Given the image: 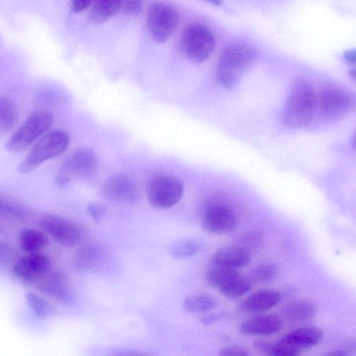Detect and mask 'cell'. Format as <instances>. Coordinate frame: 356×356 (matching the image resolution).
Wrapping results in <instances>:
<instances>
[{
  "label": "cell",
  "instance_id": "cell-1",
  "mask_svg": "<svg viewBox=\"0 0 356 356\" xmlns=\"http://www.w3.org/2000/svg\"><path fill=\"white\" fill-rule=\"evenodd\" d=\"M317 108V95L312 83L299 79L293 84L282 111V121L288 127L308 125Z\"/></svg>",
  "mask_w": 356,
  "mask_h": 356
},
{
  "label": "cell",
  "instance_id": "cell-2",
  "mask_svg": "<svg viewBox=\"0 0 356 356\" xmlns=\"http://www.w3.org/2000/svg\"><path fill=\"white\" fill-rule=\"evenodd\" d=\"M257 56V49L247 43H235L226 47L217 63V81L223 87L232 88L254 63Z\"/></svg>",
  "mask_w": 356,
  "mask_h": 356
},
{
  "label": "cell",
  "instance_id": "cell-3",
  "mask_svg": "<svg viewBox=\"0 0 356 356\" xmlns=\"http://www.w3.org/2000/svg\"><path fill=\"white\" fill-rule=\"evenodd\" d=\"M69 144L70 136L63 130L56 129L46 133L19 163L18 170L24 174L32 171L47 160L62 154Z\"/></svg>",
  "mask_w": 356,
  "mask_h": 356
},
{
  "label": "cell",
  "instance_id": "cell-4",
  "mask_svg": "<svg viewBox=\"0 0 356 356\" xmlns=\"http://www.w3.org/2000/svg\"><path fill=\"white\" fill-rule=\"evenodd\" d=\"M179 45L188 60L195 63H202L213 54L216 43L213 33L207 26L193 23L183 30Z\"/></svg>",
  "mask_w": 356,
  "mask_h": 356
},
{
  "label": "cell",
  "instance_id": "cell-5",
  "mask_svg": "<svg viewBox=\"0 0 356 356\" xmlns=\"http://www.w3.org/2000/svg\"><path fill=\"white\" fill-rule=\"evenodd\" d=\"M98 166V159L94 151L81 148L70 154L61 163L56 175V183L64 186L79 179L93 175Z\"/></svg>",
  "mask_w": 356,
  "mask_h": 356
},
{
  "label": "cell",
  "instance_id": "cell-6",
  "mask_svg": "<svg viewBox=\"0 0 356 356\" xmlns=\"http://www.w3.org/2000/svg\"><path fill=\"white\" fill-rule=\"evenodd\" d=\"M205 279L212 287L230 299H236L248 293L252 287L250 277L240 274L236 269L212 265L206 272Z\"/></svg>",
  "mask_w": 356,
  "mask_h": 356
},
{
  "label": "cell",
  "instance_id": "cell-7",
  "mask_svg": "<svg viewBox=\"0 0 356 356\" xmlns=\"http://www.w3.org/2000/svg\"><path fill=\"white\" fill-rule=\"evenodd\" d=\"M53 115L45 110L31 113L13 134L6 145L10 152H18L31 145L51 125Z\"/></svg>",
  "mask_w": 356,
  "mask_h": 356
},
{
  "label": "cell",
  "instance_id": "cell-8",
  "mask_svg": "<svg viewBox=\"0 0 356 356\" xmlns=\"http://www.w3.org/2000/svg\"><path fill=\"white\" fill-rule=\"evenodd\" d=\"M179 23L177 10L163 2L152 3L147 13V25L153 40L165 42L176 31Z\"/></svg>",
  "mask_w": 356,
  "mask_h": 356
},
{
  "label": "cell",
  "instance_id": "cell-9",
  "mask_svg": "<svg viewBox=\"0 0 356 356\" xmlns=\"http://www.w3.org/2000/svg\"><path fill=\"white\" fill-rule=\"evenodd\" d=\"M355 106V97L348 91L334 85L323 86L317 95V107L326 119L341 118Z\"/></svg>",
  "mask_w": 356,
  "mask_h": 356
},
{
  "label": "cell",
  "instance_id": "cell-10",
  "mask_svg": "<svg viewBox=\"0 0 356 356\" xmlns=\"http://www.w3.org/2000/svg\"><path fill=\"white\" fill-rule=\"evenodd\" d=\"M184 187L181 181L169 175L154 177L149 182L147 197L149 203L156 209H164L173 207L181 200Z\"/></svg>",
  "mask_w": 356,
  "mask_h": 356
},
{
  "label": "cell",
  "instance_id": "cell-11",
  "mask_svg": "<svg viewBox=\"0 0 356 356\" xmlns=\"http://www.w3.org/2000/svg\"><path fill=\"white\" fill-rule=\"evenodd\" d=\"M39 225L55 241L64 246H74L83 236V229L78 224L57 215H44Z\"/></svg>",
  "mask_w": 356,
  "mask_h": 356
},
{
  "label": "cell",
  "instance_id": "cell-12",
  "mask_svg": "<svg viewBox=\"0 0 356 356\" xmlns=\"http://www.w3.org/2000/svg\"><path fill=\"white\" fill-rule=\"evenodd\" d=\"M234 211L223 203L210 204L201 218L202 229L212 234H225L234 230L236 225Z\"/></svg>",
  "mask_w": 356,
  "mask_h": 356
},
{
  "label": "cell",
  "instance_id": "cell-13",
  "mask_svg": "<svg viewBox=\"0 0 356 356\" xmlns=\"http://www.w3.org/2000/svg\"><path fill=\"white\" fill-rule=\"evenodd\" d=\"M49 259L46 255L38 252H31L17 259L12 271L22 281L34 283L49 272Z\"/></svg>",
  "mask_w": 356,
  "mask_h": 356
},
{
  "label": "cell",
  "instance_id": "cell-14",
  "mask_svg": "<svg viewBox=\"0 0 356 356\" xmlns=\"http://www.w3.org/2000/svg\"><path fill=\"white\" fill-rule=\"evenodd\" d=\"M102 193L108 200L124 204L136 202L139 197V191L131 177L124 174H118L104 181Z\"/></svg>",
  "mask_w": 356,
  "mask_h": 356
},
{
  "label": "cell",
  "instance_id": "cell-15",
  "mask_svg": "<svg viewBox=\"0 0 356 356\" xmlns=\"http://www.w3.org/2000/svg\"><path fill=\"white\" fill-rule=\"evenodd\" d=\"M282 327V321L272 314L258 315L243 321L239 330L250 336L270 335L279 332Z\"/></svg>",
  "mask_w": 356,
  "mask_h": 356
},
{
  "label": "cell",
  "instance_id": "cell-16",
  "mask_svg": "<svg viewBox=\"0 0 356 356\" xmlns=\"http://www.w3.org/2000/svg\"><path fill=\"white\" fill-rule=\"evenodd\" d=\"M251 260L249 250L238 245L223 248L216 252L211 264L233 269L246 266Z\"/></svg>",
  "mask_w": 356,
  "mask_h": 356
},
{
  "label": "cell",
  "instance_id": "cell-17",
  "mask_svg": "<svg viewBox=\"0 0 356 356\" xmlns=\"http://www.w3.org/2000/svg\"><path fill=\"white\" fill-rule=\"evenodd\" d=\"M38 289L58 300L70 298V290L66 275L60 271L47 273L38 282Z\"/></svg>",
  "mask_w": 356,
  "mask_h": 356
},
{
  "label": "cell",
  "instance_id": "cell-18",
  "mask_svg": "<svg viewBox=\"0 0 356 356\" xmlns=\"http://www.w3.org/2000/svg\"><path fill=\"white\" fill-rule=\"evenodd\" d=\"M322 337V332L318 328L304 327L291 330L282 337L280 341L301 353L302 350L319 343Z\"/></svg>",
  "mask_w": 356,
  "mask_h": 356
},
{
  "label": "cell",
  "instance_id": "cell-19",
  "mask_svg": "<svg viewBox=\"0 0 356 356\" xmlns=\"http://www.w3.org/2000/svg\"><path fill=\"white\" fill-rule=\"evenodd\" d=\"M280 300V293L274 290L264 289L245 298L240 304L241 310L249 313L264 312L273 308Z\"/></svg>",
  "mask_w": 356,
  "mask_h": 356
},
{
  "label": "cell",
  "instance_id": "cell-20",
  "mask_svg": "<svg viewBox=\"0 0 356 356\" xmlns=\"http://www.w3.org/2000/svg\"><path fill=\"white\" fill-rule=\"evenodd\" d=\"M315 312V307L310 302L294 300L286 305L284 314L291 322L302 323L312 318Z\"/></svg>",
  "mask_w": 356,
  "mask_h": 356
},
{
  "label": "cell",
  "instance_id": "cell-21",
  "mask_svg": "<svg viewBox=\"0 0 356 356\" xmlns=\"http://www.w3.org/2000/svg\"><path fill=\"white\" fill-rule=\"evenodd\" d=\"M121 0H95L92 4L90 18L94 23H103L120 10Z\"/></svg>",
  "mask_w": 356,
  "mask_h": 356
},
{
  "label": "cell",
  "instance_id": "cell-22",
  "mask_svg": "<svg viewBox=\"0 0 356 356\" xmlns=\"http://www.w3.org/2000/svg\"><path fill=\"white\" fill-rule=\"evenodd\" d=\"M99 259V250L96 246L87 245L76 250L74 257V264L79 271L87 272L97 265Z\"/></svg>",
  "mask_w": 356,
  "mask_h": 356
},
{
  "label": "cell",
  "instance_id": "cell-23",
  "mask_svg": "<svg viewBox=\"0 0 356 356\" xmlns=\"http://www.w3.org/2000/svg\"><path fill=\"white\" fill-rule=\"evenodd\" d=\"M46 235L35 229H24L19 235L20 248L26 252H37L47 243Z\"/></svg>",
  "mask_w": 356,
  "mask_h": 356
},
{
  "label": "cell",
  "instance_id": "cell-24",
  "mask_svg": "<svg viewBox=\"0 0 356 356\" xmlns=\"http://www.w3.org/2000/svg\"><path fill=\"white\" fill-rule=\"evenodd\" d=\"M217 305L216 300L207 293L191 295L183 302L184 309L190 313H202L212 310Z\"/></svg>",
  "mask_w": 356,
  "mask_h": 356
},
{
  "label": "cell",
  "instance_id": "cell-25",
  "mask_svg": "<svg viewBox=\"0 0 356 356\" xmlns=\"http://www.w3.org/2000/svg\"><path fill=\"white\" fill-rule=\"evenodd\" d=\"M253 346L257 351L268 356H296L300 354V351L280 340L276 343L256 341Z\"/></svg>",
  "mask_w": 356,
  "mask_h": 356
},
{
  "label": "cell",
  "instance_id": "cell-26",
  "mask_svg": "<svg viewBox=\"0 0 356 356\" xmlns=\"http://www.w3.org/2000/svg\"><path fill=\"white\" fill-rule=\"evenodd\" d=\"M18 119V109L15 104L8 98L0 99V133L4 134L15 126Z\"/></svg>",
  "mask_w": 356,
  "mask_h": 356
},
{
  "label": "cell",
  "instance_id": "cell-27",
  "mask_svg": "<svg viewBox=\"0 0 356 356\" xmlns=\"http://www.w3.org/2000/svg\"><path fill=\"white\" fill-rule=\"evenodd\" d=\"M0 213L1 217L15 220H24L31 216L26 207L8 197H1Z\"/></svg>",
  "mask_w": 356,
  "mask_h": 356
},
{
  "label": "cell",
  "instance_id": "cell-28",
  "mask_svg": "<svg viewBox=\"0 0 356 356\" xmlns=\"http://www.w3.org/2000/svg\"><path fill=\"white\" fill-rule=\"evenodd\" d=\"M202 250V245L195 240H183L173 243L169 248L170 254L175 259L191 257Z\"/></svg>",
  "mask_w": 356,
  "mask_h": 356
},
{
  "label": "cell",
  "instance_id": "cell-29",
  "mask_svg": "<svg viewBox=\"0 0 356 356\" xmlns=\"http://www.w3.org/2000/svg\"><path fill=\"white\" fill-rule=\"evenodd\" d=\"M279 273L278 267L270 263L262 264L252 268L250 278L253 282L268 283L274 280Z\"/></svg>",
  "mask_w": 356,
  "mask_h": 356
},
{
  "label": "cell",
  "instance_id": "cell-30",
  "mask_svg": "<svg viewBox=\"0 0 356 356\" xmlns=\"http://www.w3.org/2000/svg\"><path fill=\"white\" fill-rule=\"evenodd\" d=\"M26 300L33 312L39 318L46 317L50 312V306L45 300L35 293L26 294Z\"/></svg>",
  "mask_w": 356,
  "mask_h": 356
},
{
  "label": "cell",
  "instance_id": "cell-31",
  "mask_svg": "<svg viewBox=\"0 0 356 356\" xmlns=\"http://www.w3.org/2000/svg\"><path fill=\"white\" fill-rule=\"evenodd\" d=\"M263 240V236L258 232H248L240 236L238 245L246 250L255 248L259 245Z\"/></svg>",
  "mask_w": 356,
  "mask_h": 356
},
{
  "label": "cell",
  "instance_id": "cell-32",
  "mask_svg": "<svg viewBox=\"0 0 356 356\" xmlns=\"http://www.w3.org/2000/svg\"><path fill=\"white\" fill-rule=\"evenodd\" d=\"M143 0H121L120 10L127 15L139 14L143 8Z\"/></svg>",
  "mask_w": 356,
  "mask_h": 356
},
{
  "label": "cell",
  "instance_id": "cell-33",
  "mask_svg": "<svg viewBox=\"0 0 356 356\" xmlns=\"http://www.w3.org/2000/svg\"><path fill=\"white\" fill-rule=\"evenodd\" d=\"M86 211L95 220H101L106 213V208L98 203H90L87 206Z\"/></svg>",
  "mask_w": 356,
  "mask_h": 356
},
{
  "label": "cell",
  "instance_id": "cell-34",
  "mask_svg": "<svg viewBox=\"0 0 356 356\" xmlns=\"http://www.w3.org/2000/svg\"><path fill=\"white\" fill-rule=\"evenodd\" d=\"M219 355L222 356H248L250 353L242 347L231 346L221 349Z\"/></svg>",
  "mask_w": 356,
  "mask_h": 356
},
{
  "label": "cell",
  "instance_id": "cell-35",
  "mask_svg": "<svg viewBox=\"0 0 356 356\" xmlns=\"http://www.w3.org/2000/svg\"><path fill=\"white\" fill-rule=\"evenodd\" d=\"M95 0H72V9L76 13H81L88 9Z\"/></svg>",
  "mask_w": 356,
  "mask_h": 356
},
{
  "label": "cell",
  "instance_id": "cell-36",
  "mask_svg": "<svg viewBox=\"0 0 356 356\" xmlns=\"http://www.w3.org/2000/svg\"><path fill=\"white\" fill-rule=\"evenodd\" d=\"M225 315L222 313H215L204 316L201 318L202 323L210 325L222 319Z\"/></svg>",
  "mask_w": 356,
  "mask_h": 356
},
{
  "label": "cell",
  "instance_id": "cell-37",
  "mask_svg": "<svg viewBox=\"0 0 356 356\" xmlns=\"http://www.w3.org/2000/svg\"><path fill=\"white\" fill-rule=\"evenodd\" d=\"M343 58L346 63L356 65V49L346 51L343 54Z\"/></svg>",
  "mask_w": 356,
  "mask_h": 356
},
{
  "label": "cell",
  "instance_id": "cell-38",
  "mask_svg": "<svg viewBox=\"0 0 356 356\" xmlns=\"http://www.w3.org/2000/svg\"><path fill=\"white\" fill-rule=\"evenodd\" d=\"M348 76L356 82V68L350 70L348 71Z\"/></svg>",
  "mask_w": 356,
  "mask_h": 356
},
{
  "label": "cell",
  "instance_id": "cell-39",
  "mask_svg": "<svg viewBox=\"0 0 356 356\" xmlns=\"http://www.w3.org/2000/svg\"><path fill=\"white\" fill-rule=\"evenodd\" d=\"M213 5L220 6L222 3V0H205Z\"/></svg>",
  "mask_w": 356,
  "mask_h": 356
},
{
  "label": "cell",
  "instance_id": "cell-40",
  "mask_svg": "<svg viewBox=\"0 0 356 356\" xmlns=\"http://www.w3.org/2000/svg\"><path fill=\"white\" fill-rule=\"evenodd\" d=\"M352 145L353 148L356 151V132L353 136Z\"/></svg>",
  "mask_w": 356,
  "mask_h": 356
}]
</instances>
